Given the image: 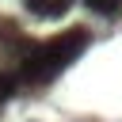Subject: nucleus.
I'll return each mask as SVG.
<instances>
[{"label": "nucleus", "instance_id": "nucleus-1", "mask_svg": "<svg viewBox=\"0 0 122 122\" xmlns=\"http://www.w3.org/2000/svg\"><path fill=\"white\" fill-rule=\"evenodd\" d=\"M88 42H92V34H88L84 27H72V30H65L61 38H50L46 46H38V50L27 53V61L19 65V76L30 80V84H50L61 69H69V65L88 50Z\"/></svg>", "mask_w": 122, "mask_h": 122}, {"label": "nucleus", "instance_id": "nucleus-2", "mask_svg": "<svg viewBox=\"0 0 122 122\" xmlns=\"http://www.w3.org/2000/svg\"><path fill=\"white\" fill-rule=\"evenodd\" d=\"M84 8H88L92 15L111 19V15H118V11H122V0H84Z\"/></svg>", "mask_w": 122, "mask_h": 122}, {"label": "nucleus", "instance_id": "nucleus-3", "mask_svg": "<svg viewBox=\"0 0 122 122\" xmlns=\"http://www.w3.org/2000/svg\"><path fill=\"white\" fill-rule=\"evenodd\" d=\"M19 84H23L19 72H0V103H8V99L19 92Z\"/></svg>", "mask_w": 122, "mask_h": 122}, {"label": "nucleus", "instance_id": "nucleus-4", "mask_svg": "<svg viewBox=\"0 0 122 122\" xmlns=\"http://www.w3.org/2000/svg\"><path fill=\"white\" fill-rule=\"evenodd\" d=\"M50 4H53V0H23V8H27L30 15H38V19H46V11H50Z\"/></svg>", "mask_w": 122, "mask_h": 122}, {"label": "nucleus", "instance_id": "nucleus-5", "mask_svg": "<svg viewBox=\"0 0 122 122\" xmlns=\"http://www.w3.org/2000/svg\"><path fill=\"white\" fill-rule=\"evenodd\" d=\"M69 8H72V0H53V4H50V11H46V19H61Z\"/></svg>", "mask_w": 122, "mask_h": 122}]
</instances>
